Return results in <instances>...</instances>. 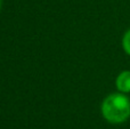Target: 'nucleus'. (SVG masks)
I'll return each mask as SVG.
<instances>
[{"mask_svg":"<svg viewBox=\"0 0 130 129\" xmlns=\"http://www.w3.org/2000/svg\"><path fill=\"white\" fill-rule=\"evenodd\" d=\"M115 86L118 91L123 94L130 93V70L122 71L115 79Z\"/></svg>","mask_w":130,"mask_h":129,"instance_id":"f03ea898","label":"nucleus"},{"mask_svg":"<svg viewBox=\"0 0 130 129\" xmlns=\"http://www.w3.org/2000/svg\"><path fill=\"white\" fill-rule=\"evenodd\" d=\"M102 116L107 122L120 125L130 118V98L127 94L113 93L102 103Z\"/></svg>","mask_w":130,"mask_h":129,"instance_id":"f257e3e1","label":"nucleus"},{"mask_svg":"<svg viewBox=\"0 0 130 129\" xmlns=\"http://www.w3.org/2000/svg\"><path fill=\"white\" fill-rule=\"evenodd\" d=\"M1 5H2V0H0V9H1Z\"/></svg>","mask_w":130,"mask_h":129,"instance_id":"20e7f679","label":"nucleus"},{"mask_svg":"<svg viewBox=\"0 0 130 129\" xmlns=\"http://www.w3.org/2000/svg\"><path fill=\"white\" fill-rule=\"evenodd\" d=\"M122 48L126 52V54L130 56V29L126 31V33L122 37Z\"/></svg>","mask_w":130,"mask_h":129,"instance_id":"7ed1b4c3","label":"nucleus"}]
</instances>
